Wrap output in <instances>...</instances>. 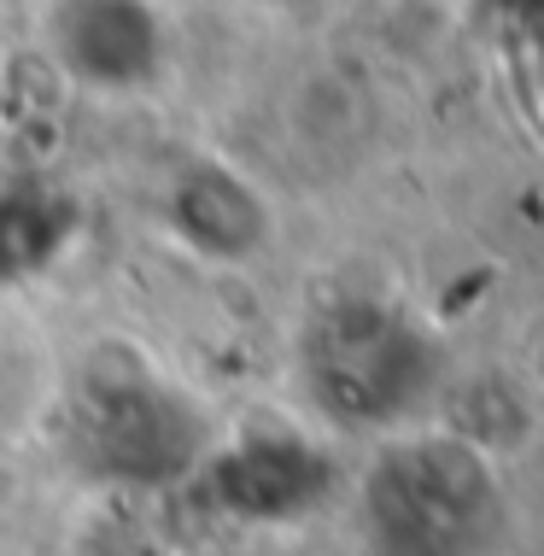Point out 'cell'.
I'll use <instances>...</instances> for the list:
<instances>
[{
  "label": "cell",
  "mask_w": 544,
  "mask_h": 556,
  "mask_svg": "<svg viewBox=\"0 0 544 556\" xmlns=\"http://www.w3.org/2000/svg\"><path fill=\"white\" fill-rule=\"evenodd\" d=\"M71 229H77V212L65 193L36 182L0 188V288L41 276L71 247Z\"/></svg>",
  "instance_id": "cell-5"
},
{
  "label": "cell",
  "mask_w": 544,
  "mask_h": 556,
  "mask_svg": "<svg viewBox=\"0 0 544 556\" xmlns=\"http://www.w3.org/2000/svg\"><path fill=\"white\" fill-rule=\"evenodd\" d=\"M164 223L188 252L211 264H240L269 240V205L264 193L223 159H200L164 193Z\"/></svg>",
  "instance_id": "cell-3"
},
{
  "label": "cell",
  "mask_w": 544,
  "mask_h": 556,
  "mask_svg": "<svg viewBox=\"0 0 544 556\" xmlns=\"http://www.w3.org/2000/svg\"><path fill=\"white\" fill-rule=\"evenodd\" d=\"M48 59L77 88L135 94L164 71V18L153 0H53Z\"/></svg>",
  "instance_id": "cell-2"
},
{
  "label": "cell",
  "mask_w": 544,
  "mask_h": 556,
  "mask_svg": "<svg viewBox=\"0 0 544 556\" xmlns=\"http://www.w3.org/2000/svg\"><path fill=\"white\" fill-rule=\"evenodd\" d=\"M205 498L235 521H276L305 509L311 498V457L293 440H240V445H211L200 475Z\"/></svg>",
  "instance_id": "cell-4"
},
{
  "label": "cell",
  "mask_w": 544,
  "mask_h": 556,
  "mask_svg": "<svg viewBox=\"0 0 544 556\" xmlns=\"http://www.w3.org/2000/svg\"><path fill=\"white\" fill-rule=\"evenodd\" d=\"M533 381H539V387H544V340H539V345H533Z\"/></svg>",
  "instance_id": "cell-6"
},
{
  "label": "cell",
  "mask_w": 544,
  "mask_h": 556,
  "mask_svg": "<svg viewBox=\"0 0 544 556\" xmlns=\"http://www.w3.org/2000/svg\"><path fill=\"white\" fill-rule=\"evenodd\" d=\"M211 416L164 375L141 345L100 340L65 399L71 469L112 492H164L200 475Z\"/></svg>",
  "instance_id": "cell-1"
}]
</instances>
